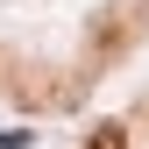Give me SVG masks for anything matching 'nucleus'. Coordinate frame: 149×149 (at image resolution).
Instances as JSON below:
<instances>
[{
    "label": "nucleus",
    "instance_id": "1",
    "mask_svg": "<svg viewBox=\"0 0 149 149\" xmlns=\"http://www.w3.org/2000/svg\"><path fill=\"white\" fill-rule=\"evenodd\" d=\"M92 149H121V128H100V135H92Z\"/></svg>",
    "mask_w": 149,
    "mask_h": 149
}]
</instances>
